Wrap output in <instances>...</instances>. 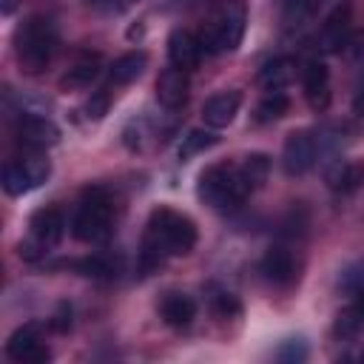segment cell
I'll list each match as a JSON object with an SVG mask.
<instances>
[{"instance_id": "cb8c5ba5", "label": "cell", "mask_w": 364, "mask_h": 364, "mask_svg": "<svg viewBox=\"0 0 364 364\" xmlns=\"http://www.w3.org/2000/svg\"><path fill=\"white\" fill-rule=\"evenodd\" d=\"M324 0H282V26L284 28H301Z\"/></svg>"}, {"instance_id": "d6986e66", "label": "cell", "mask_w": 364, "mask_h": 364, "mask_svg": "<svg viewBox=\"0 0 364 364\" xmlns=\"http://www.w3.org/2000/svg\"><path fill=\"white\" fill-rule=\"evenodd\" d=\"M148 65V54L145 51H128L122 57H117L111 65H108V85H128L134 82Z\"/></svg>"}, {"instance_id": "484cf974", "label": "cell", "mask_w": 364, "mask_h": 364, "mask_svg": "<svg viewBox=\"0 0 364 364\" xmlns=\"http://www.w3.org/2000/svg\"><path fill=\"white\" fill-rule=\"evenodd\" d=\"M208 301H210L213 316H216V318H222V321H228V318H239V316H242V301H239V296H233L230 290L210 287Z\"/></svg>"}, {"instance_id": "ba28073f", "label": "cell", "mask_w": 364, "mask_h": 364, "mask_svg": "<svg viewBox=\"0 0 364 364\" xmlns=\"http://www.w3.org/2000/svg\"><path fill=\"white\" fill-rule=\"evenodd\" d=\"M6 355L11 361H20V364H43L51 358L46 341H43V333H40V324H23L17 327L9 341H6Z\"/></svg>"}, {"instance_id": "ffe728a7", "label": "cell", "mask_w": 364, "mask_h": 364, "mask_svg": "<svg viewBox=\"0 0 364 364\" xmlns=\"http://www.w3.org/2000/svg\"><path fill=\"white\" fill-rule=\"evenodd\" d=\"M296 77V68H293V60L290 57H273L267 60L259 74H256V82L264 88V91H282L290 85V80Z\"/></svg>"}, {"instance_id": "ac0fdd59", "label": "cell", "mask_w": 364, "mask_h": 364, "mask_svg": "<svg viewBox=\"0 0 364 364\" xmlns=\"http://www.w3.org/2000/svg\"><path fill=\"white\" fill-rule=\"evenodd\" d=\"M327 185L333 193L350 196L355 191L364 188V159H350V162H338L330 173H327Z\"/></svg>"}, {"instance_id": "8992f818", "label": "cell", "mask_w": 364, "mask_h": 364, "mask_svg": "<svg viewBox=\"0 0 364 364\" xmlns=\"http://www.w3.org/2000/svg\"><path fill=\"white\" fill-rule=\"evenodd\" d=\"M51 176V159L40 151H28L3 165V191L9 196H26Z\"/></svg>"}, {"instance_id": "603a6c76", "label": "cell", "mask_w": 364, "mask_h": 364, "mask_svg": "<svg viewBox=\"0 0 364 364\" xmlns=\"http://www.w3.org/2000/svg\"><path fill=\"white\" fill-rule=\"evenodd\" d=\"M216 142H219V136L213 134V128H191V131L182 136V142H179L176 154H179V159H182V162H188L191 156L205 154V151H208V148H213Z\"/></svg>"}, {"instance_id": "4316f807", "label": "cell", "mask_w": 364, "mask_h": 364, "mask_svg": "<svg viewBox=\"0 0 364 364\" xmlns=\"http://www.w3.org/2000/svg\"><path fill=\"white\" fill-rule=\"evenodd\" d=\"M71 267L80 276H88V279H111V276H117V262L108 259V256H85V259L71 262Z\"/></svg>"}, {"instance_id": "f546056e", "label": "cell", "mask_w": 364, "mask_h": 364, "mask_svg": "<svg viewBox=\"0 0 364 364\" xmlns=\"http://www.w3.org/2000/svg\"><path fill=\"white\" fill-rule=\"evenodd\" d=\"M46 245H40L34 236H28V239H23L20 245H17V253H20V259H26V262H37V259H43L46 256Z\"/></svg>"}, {"instance_id": "e0dca14e", "label": "cell", "mask_w": 364, "mask_h": 364, "mask_svg": "<svg viewBox=\"0 0 364 364\" xmlns=\"http://www.w3.org/2000/svg\"><path fill=\"white\" fill-rule=\"evenodd\" d=\"M159 318H162L168 327H173V330L191 327V321L196 318V301H193L188 293L168 290V293L159 299Z\"/></svg>"}, {"instance_id": "83f0119b", "label": "cell", "mask_w": 364, "mask_h": 364, "mask_svg": "<svg viewBox=\"0 0 364 364\" xmlns=\"http://www.w3.org/2000/svg\"><path fill=\"white\" fill-rule=\"evenodd\" d=\"M276 358L282 364H301L307 358V344L301 338H287L279 350H276Z\"/></svg>"}, {"instance_id": "d6a6232c", "label": "cell", "mask_w": 364, "mask_h": 364, "mask_svg": "<svg viewBox=\"0 0 364 364\" xmlns=\"http://www.w3.org/2000/svg\"><path fill=\"white\" fill-rule=\"evenodd\" d=\"M341 51H347V54H361V51H364V31H353V34L347 37V43H344Z\"/></svg>"}, {"instance_id": "836d02e7", "label": "cell", "mask_w": 364, "mask_h": 364, "mask_svg": "<svg viewBox=\"0 0 364 364\" xmlns=\"http://www.w3.org/2000/svg\"><path fill=\"white\" fill-rule=\"evenodd\" d=\"M353 114L364 117V85L358 88V94H355V100H353Z\"/></svg>"}, {"instance_id": "4dcf8cb0", "label": "cell", "mask_w": 364, "mask_h": 364, "mask_svg": "<svg viewBox=\"0 0 364 364\" xmlns=\"http://www.w3.org/2000/svg\"><path fill=\"white\" fill-rule=\"evenodd\" d=\"M82 3H85L91 11H97V14H108V17L125 11V0H82Z\"/></svg>"}, {"instance_id": "52a82bcc", "label": "cell", "mask_w": 364, "mask_h": 364, "mask_svg": "<svg viewBox=\"0 0 364 364\" xmlns=\"http://www.w3.org/2000/svg\"><path fill=\"white\" fill-rule=\"evenodd\" d=\"M318 156V139L313 136V131H290L282 148V168L287 176H301L316 165Z\"/></svg>"}, {"instance_id": "7402d4cb", "label": "cell", "mask_w": 364, "mask_h": 364, "mask_svg": "<svg viewBox=\"0 0 364 364\" xmlns=\"http://www.w3.org/2000/svg\"><path fill=\"white\" fill-rule=\"evenodd\" d=\"M239 171H242V179H245V185L250 188V193L253 191H259L264 182H267V176H270V156L267 154H247L242 162H239Z\"/></svg>"}, {"instance_id": "3957f363", "label": "cell", "mask_w": 364, "mask_h": 364, "mask_svg": "<svg viewBox=\"0 0 364 364\" xmlns=\"http://www.w3.org/2000/svg\"><path fill=\"white\" fill-rule=\"evenodd\" d=\"M196 196L202 205L213 210H228L242 205L250 196V188L242 179L239 165L233 162H213L208 165L196 179Z\"/></svg>"}, {"instance_id": "e575fe53", "label": "cell", "mask_w": 364, "mask_h": 364, "mask_svg": "<svg viewBox=\"0 0 364 364\" xmlns=\"http://www.w3.org/2000/svg\"><path fill=\"white\" fill-rule=\"evenodd\" d=\"M11 9H14V0H3V14H11Z\"/></svg>"}, {"instance_id": "5bb4252c", "label": "cell", "mask_w": 364, "mask_h": 364, "mask_svg": "<svg viewBox=\"0 0 364 364\" xmlns=\"http://www.w3.org/2000/svg\"><path fill=\"white\" fill-rule=\"evenodd\" d=\"M188 94H191V80H188V71L182 68H165L159 71L156 77V100L162 108L168 111H176L188 102Z\"/></svg>"}, {"instance_id": "9a60e30c", "label": "cell", "mask_w": 364, "mask_h": 364, "mask_svg": "<svg viewBox=\"0 0 364 364\" xmlns=\"http://www.w3.org/2000/svg\"><path fill=\"white\" fill-rule=\"evenodd\" d=\"M239 105H242V91H233V88H230V91H219V94H213V97L205 100V105H202V119H205V125L213 128V131L228 128V125L236 119Z\"/></svg>"}, {"instance_id": "4fadbf2b", "label": "cell", "mask_w": 364, "mask_h": 364, "mask_svg": "<svg viewBox=\"0 0 364 364\" xmlns=\"http://www.w3.org/2000/svg\"><path fill=\"white\" fill-rule=\"evenodd\" d=\"M350 23H353V9H350V3L336 6V9L327 14V20H324V26H321V31H318V46H321L324 51H338V54H341L347 37L353 34V26H350Z\"/></svg>"}, {"instance_id": "277c9868", "label": "cell", "mask_w": 364, "mask_h": 364, "mask_svg": "<svg viewBox=\"0 0 364 364\" xmlns=\"http://www.w3.org/2000/svg\"><path fill=\"white\" fill-rule=\"evenodd\" d=\"M245 26H247V9L245 0H222L210 17L205 20V26L199 28V40L205 54H225V51H236L242 37H245Z\"/></svg>"}, {"instance_id": "1f68e13d", "label": "cell", "mask_w": 364, "mask_h": 364, "mask_svg": "<svg viewBox=\"0 0 364 364\" xmlns=\"http://www.w3.org/2000/svg\"><path fill=\"white\" fill-rule=\"evenodd\" d=\"M51 327H54L57 333H65V330L71 327V307H68V304H60L57 316L51 318Z\"/></svg>"}, {"instance_id": "7c38bea8", "label": "cell", "mask_w": 364, "mask_h": 364, "mask_svg": "<svg viewBox=\"0 0 364 364\" xmlns=\"http://www.w3.org/2000/svg\"><path fill=\"white\" fill-rule=\"evenodd\" d=\"M202 54H205L202 40L191 28H173L168 34V60H171L173 68L193 71V68H199Z\"/></svg>"}, {"instance_id": "9c48e42d", "label": "cell", "mask_w": 364, "mask_h": 364, "mask_svg": "<svg viewBox=\"0 0 364 364\" xmlns=\"http://www.w3.org/2000/svg\"><path fill=\"white\" fill-rule=\"evenodd\" d=\"M14 136L20 145H26L28 151H43L60 142V128L40 114H23L14 125Z\"/></svg>"}, {"instance_id": "5b68a950", "label": "cell", "mask_w": 364, "mask_h": 364, "mask_svg": "<svg viewBox=\"0 0 364 364\" xmlns=\"http://www.w3.org/2000/svg\"><path fill=\"white\" fill-rule=\"evenodd\" d=\"M114 233V205L102 191H88L74 210L71 236L82 245H100Z\"/></svg>"}, {"instance_id": "8fae6325", "label": "cell", "mask_w": 364, "mask_h": 364, "mask_svg": "<svg viewBox=\"0 0 364 364\" xmlns=\"http://www.w3.org/2000/svg\"><path fill=\"white\" fill-rule=\"evenodd\" d=\"M301 77V88H304V100L313 111H327L330 105V68L321 60H307L299 71Z\"/></svg>"}, {"instance_id": "30bf717a", "label": "cell", "mask_w": 364, "mask_h": 364, "mask_svg": "<svg viewBox=\"0 0 364 364\" xmlns=\"http://www.w3.org/2000/svg\"><path fill=\"white\" fill-rule=\"evenodd\" d=\"M259 273H262V279H264L267 284H273V287H290V284L296 282V276H299V264H296L293 250L284 247V245H273V247L262 256Z\"/></svg>"}, {"instance_id": "d590c367", "label": "cell", "mask_w": 364, "mask_h": 364, "mask_svg": "<svg viewBox=\"0 0 364 364\" xmlns=\"http://www.w3.org/2000/svg\"><path fill=\"white\" fill-rule=\"evenodd\" d=\"M358 358H361V361H364V350H361V353H358Z\"/></svg>"}, {"instance_id": "7a4b0ae2", "label": "cell", "mask_w": 364, "mask_h": 364, "mask_svg": "<svg viewBox=\"0 0 364 364\" xmlns=\"http://www.w3.org/2000/svg\"><path fill=\"white\" fill-rule=\"evenodd\" d=\"M11 46H14V60H17L20 71H26V74L46 71L57 54V46H60V34H57L54 20L46 14H31L28 20H23L14 28Z\"/></svg>"}, {"instance_id": "f1b7e54d", "label": "cell", "mask_w": 364, "mask_h": 364, "mask_svg": "<svg viewBox=\"0 0 364 364\" xmlns=\"http://www.w3.org/2000/svg\"><path fill=\"white\" fill-rule=\"evenodd\" d=\"M82 111H85V117L94 119V122L102 119V117L108 114V91H94V94L88 97V102H85Z\"/></svg>"}, {"instance_id": "2e32d148", "label": "cell", "mask_w": 364, "mask_h": 364, "mask_svg": "<svg viewBox=\"0 0 364 364\" xmlns=\"http://www.w3.org/2000/svg\"><path fill=\"white\" fill-rule=\"evenodd\" d=\"M28 236H34L40 245L54 247L65 236V216L60 208H40L28 219Z\"/></svg>"}, {"instance_id": "6da1fadb", "label": "cell", "mask_w": 364, "mask_h": 364, "mask_svg": "<svg viewBox=\"0 0 364 364\" xmlns=\"http://www.w3.org/2000/svg\"><path fill=\"white\" fill-rule=\"evenodd\" d=\"M196 239H199V230L188 213L173 210L168 205L154 208L148 213L142 250H139L142 270H154L171 256H188L196 247Z\"/></svg>"}, {"instance_id": "44dd1931", "label": "cell", "mask_w": 364, "mask_h": 364, "mask_svg": "<svg viewBox=\"0 0 364 364\" xmlns=\"http://www.w3.org/2000/svg\"><path fill=\"white\" fill-rule=\"evenodd\" d=\"M97 77H100V57L85 54L60 77V88L63 91H80V88H88Z\"/></svg>"}, {"instance_id": "d4e9b609", "label": "cell", "mask_w": 364, "mask_h": 364, "mask_svg": "<svg viewBox=\"0 0 364 364\" xmlns=\"http://www.w3.org/2000/svg\"><path fill=\"white\" fill-rule=\"evenodd\" d=\"M287 108H290L287 94H282V91H267V94L259 100L253 117H256V122L264 125V122H276V119H282V117L287 114Z\"/></svg>"}]
</instances>
